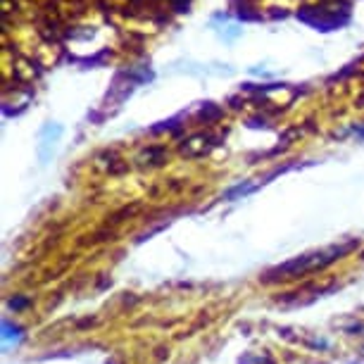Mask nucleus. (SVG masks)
I'll use <instances>...</instances> for the list:
<instances>
[{
	"label": "nucleus",
	"instance_id": "2",
	"mask_svg": "<svg viewBox=\"0 0 364 364\" xmlns=\"http://www.w3.org/2000/svg\"><path fill=\"white\" fill-rule=\"evenodd\" d=\"M63 134H65V129H63V124H58V122H46V124L41 127V132H38V157L43 164L53 157L55 148H58L60 139H63Z\"/></svg>",
	"mask_w": 364,
	"mask_h": 364
},
{
	"label": "nucleus",
	"instance_id": "3",
	"mask_svg": "<svg viewBox=\"0 0 364 364\" xmlns=\"http://www.w3.org/2000/svg\"><path fill=\"white\" fill-rule=\"evenodd\" d=\"M208 143H212V139L208 134H198L193 136V139H188V141H183V146H181V153L183 155H188V157H198V155H205L210 150Z\"/></svg>",
	"mask_w": 364,
	"mask_h": 364
},
{
	"label": "nucleus",
	"instance_id": "1",
	"mask_svg": "<svg viewBox=\"0 0 364 364\" xmlns=\"http://www.w3.org/2000/svg\"><path fill=\"white\" fill-rule=\"evenodd\" d=\"M298 19L314 26L317 31H331V29H338L343 24H348L350 17L338 15V12H328L326 8H305L298 12Z\"/></svg>",
	"mask_w": 364,
	"mask_h": 364
}]
</instances>
